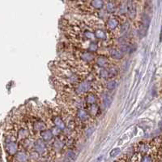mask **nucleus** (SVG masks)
I'll return each instance as SVG.
<instances>
[{
  "label": "nucleus",
  "instance_id": "nucleus-1",
  "mask_svg": "<svg viewBox=\"0 0 162 162\" xmlns=\"http://www.w3.org/2000/svg\"><path fill=\"white\" fill-rule=\"evenodd\" d=\"M92 88L91 82L89 81H82L78 84H76V87L74 88V92L76 96H80L84 94H87L90 91V89Z\"/></svg>",
  "mask_w": 162,
  "mask_h": 162
},
{
  "label": "nucleus",
  "instance_id": "nucleus-2",
  "mask_svg": "<svg viewBox=\"0 0 162 162\" xmlns=\"http://www.w3.org/2000/svg\"><path fill=\"white\" fill-rule=\"evenodd\" d=\"M76 119L78 120V122H80V123L88 122L91 118L88 111L85 110L83 108H77L76 112Z\"/></svg>",
  "mask_w": 162,
  "mask_h": 162
},
{
  "label": "nucleus",
  "instance_id": "nucleus-3",
  "mask_svg": "<svg viewBox=\"0 0 162 162\" xmlns=\"http://www.w3.org/2000/svg\"><path fill=\"white\" fill-rule=\"evenodd\" d=\"M18 144L15 141L6 142V144H5V151L10 156H14L18 152Z\"/></svg>",
  "mask_w": 162,
  "mask_h": 162
},
{
  "label": "nucleus",
  "instance_id": "nucleus-4",
  "mask_svg": "<svg viewBox=\"0 0 162 162\" xmlns=\"http://www.w3.org/2000/svg\"><path fill=\"white\" fill-rule=\"evenodd\" d=\"M51 120H52L53 123L55 126H57L58 128H60L63 131L65 129H66V123H65L64 120L62 119L60 115L58 114H54V115H52L51 116Z\"/></svg>",
  "mask_w": 162,
  "mask_h": 162
},
{
  "label": "nucleus",
  "instance_id": "nucleus-5",
  "mask_svg": "<svg viewBox=\"0 0 162 162\" xmlns=\"http://www.w3.org/2000/svg\"><path fill=\"white\" fill-rule=\"evenodd\" d=\"M15 136H16L17 140L23 141L25 139H27L29 136V130L26 126H21L15 133Z\"/></svg>",
  "mask_w": 162,
  "mask_h": 162
},
{
  "label": "nucleus",
  "instance_id": "nucleus-6",
  "mask_svg": "<svg viewBox=\"0 0 162 162\" xmlns=\"http://www.w3.org/2000/svg\"><path fill=\"white\" fill-rule=\"evenodd\" d=\"M33 148L35 152L38 154H43L46 150L45 141L43 139H37V141H35L33 144Z\"/></svg>",
  "mask_w": 162,
  "mask_h": 162
},
{
  "label": "nucleus",
  "instance_id": "nucleus-7",
  "mask_svg": "<svg viewBox=\"0 0 162 162\" xmlns=\"http://www.w3.org/2000/svg\"><path fill=\"white\" fill-rule=\"evenodd\" d=\"M80 58L81 60L84 63H90L94 60L96 57L95 55L92 54V52H89V51H85V52H82L80 53Z\"/></svg>",
  "mask_w": 162,
  "mask_h": 162
},
{
  "label": "nucleus",
  "instance_id": "nucleus-8",
  "mask_svg": "<svg viewBox=\"0 0 162 162\" xmlns=\"http://www.w3.org/2000/svg\"><path fill=\"white\" fill-rule=\"evenodd\" d=\"M96 64L100 68H106L110 65V58L105 55H99L96 58Z\"/></svg>",
  "mask_w": 162,
  "mask_h": 162
},
{
  "label": "nucleus",
  "instance_id": "nucleus-9",
  "mask_svg": "<svg viewBox=\"0 0 162 162\" xmlns=\"http://www.w3.org/2000/svg\"><path fill=\"white\" fill-rule=\"evenodd\" d=\"M118 25H119V21L115 17H110L108 19L107 22H106V28L108 30H115L118 27Z\"/></svg>",
  "mask_w": 162,
  "mask_h": 162
},
{
  "label": "nucleus",
  "instance_id": "nucleus-10",
  "mask_svg": "<svg viewBox=\"0 0 162 162\" xmlns=\"http://www.w3.org/2000/svg\"><path fill=\"white\" fill-rule=\"evenodd\" d=\"M95 37L98 40H101V41H107L108 40V35L107 33L102 28H99V29H96V30L94 32Z\"/></svg>",
  "mask_w": 162,
  "mask_h": 162
},
{
  "label": "nucleus",
  "instance_id": "nucleus-11",
  "mask_svg": "<svg viewBox=\"0 0 162 162\" xmlns=\"http://www.w3.org/2000/svg\"><path fill=\"white\" fill-rule=\"evenodd\" d=\"M33 129L35 131L37 132H41L43 130H46V123L44 122L43 121L41 120H37L33 123Z\"/></svg>",
  "mask_w": 162,
  "mask_h": 162
},
{
  "label": "nucleus",
  "instance_id": "nucleus-12",
  "mask_svg": "<svg viewBox=\"0 0 162 162\" xmlns=\"http://www.w3.org/2000/svg\"><path fill=\"white\" fill-rule=\"evenodd\" d=\"M41 137V139L45 141V142H49V141H51L54 138V134L51 130H45L40 133Z\"/></svg>",
  "mask_w": 162,
  "mask_h": 162
},
{
  "label": "nucleus",
  "instance_id": "nucleus-13",
  "mask_svg": "<svg viewBox=\"0 0 162 162\" xmlns=\"http://www.w3.org/2000/svg\"><path fill=\"white\" fill-rule=\"evenodd\" d=\"M84 100H85V102L88 104L92 105V104H97V95L93 94V93H92V92H89V93L86 94Z\"/></svg>",
  "mask_w": 162,
  "mask_h": 162
},
{
  "label": "nucleus",
  "instance_id": "nucleus-14",
  "mask_svg": "<svg viewBox=\"0 0 162 162\" xmlns=\"http://www.w3.org/2000/svg\"><path fill=\"white\" fill-rule=\"evenodd\" d=\"M127 13L131 18H135V15H136V9H135V4L131 0L127 3Z\"/></svg>",
  "mask_w": 162,
  "mask_h": 162
},
{
  "label": "nucleus",
  "instance_id": "nucleus-15",
  "mask_svg": "<svg viewBox=\"0 0 162 162\" xmlns=\"http://www.w3.org/2000/svg\"><path fill=\"white\" fill-rule=\"evenodd\" d=\"M87 111H88V113H89L91 117H95V116H97L98 115L100 108H99V106H98L97 104H95L90 105Z\"/></svg>",
  "mask_w": 162,
  "mask_h": 162
},
{
  "label": "nucleus",
  "instance_id": "nucleus-16",
  "mask_svg": "<svg viewBox=\"0 0 162 162\" xmlns=\"http://www.w3.org/2000/svg\"><path fill=\"white\" fill-rule=\"evenodd\" d=\"M110 57H112L113 59H116V60H120L122 58V55L123 53L120 49H117V48H112L110 50Z\"/></svg>",
  "mask_w": 162,
  "mask_h": 162
},
{
  "label": "nucleus",
  "instance_id": "nucleus-17",
  "mask_svg": "<svg viewBox=\"0 0 162 162\" xmlns=\"http://www.w3.org/2000/svg\"><path fill=\"white\" fill-rule=\"evenodd\" d=\"M90 5L94 9L101 10L104 7V1L103 0H91Z\"/></svg>",
  "mask_w": 162,
  "mask_h": 162
},
{
  "label": "nucleus",
  "instance_id": "nucleus-18",
  "mask_svg": "<svg viewBox=\"0 0 162 162\" xmlns=\"http://www.w3.org/2000/svg\"><path fill=\"white\" fill-rule=\"evenodd\" d=\"M15 159L18 162H26L28 160L27 154L25 153V152L20 151L15 154Z\"/></svg>",
  "mask_w": 162,
  "mask_h": 162
},
{
  "label": "nucleus",
  "instance_id": "nucleus-19",
  "mask_svg": "<svg viewBox=\"0 0 162 162\" xmlns=\"http://www.w3.org/2000/svg\"><path fill=\"white\" fill-rule=\"evenodd\" d=\"M53 149L56 151V152H59V151H61L63 147H64V143L62 142L60 139H56V140L54 141V143H53Z\"/></svg>",
  "mask_w": 162,
  "mask_h": 162
},
{
  "label": "nucleus",
  "instance_id": "nucleus-20",
  "mask_svg": "<svg viewBox=\"0 0 162 162\" xmlns=\"http://www.w3.org/2000/svg\"><path fill=\"white\" fill-rule=\"evenodd\" d=\"M111 102H112L111 95L109 94H105L103 95V99H102V106H104L105 108H107L110 107Z\"/></svg>",
  "mask_w": 162,
  "mask_h": 162
},
{
  "label": "nucleus",
  "instance_id": "nucleus-21",
  "mask_svg": "<svg viewBox=\"0 0 162 162\" xmlns=\"http://www.w3.org/2000/svg\"><path fill=\"white\" fill-rule=\"evenodd\" d=\"M117 86H118V82H117L116 80L110 79L105 83V87L109 91H113V90L116 88Z\"/></svg>",
  "mask_w": 162,
  "mask_h": 162
},
{
  "label": "nucleus",
  "instance_id": "nucleus-22",
  "mask_svg": "<svg viewBox=\"0 0 162 162\" xmlns=\"http://www.w3.org/2000/svg\"><path fill=\"white\" fill-rule=\"evenodd\" d=\"M83 35L84 36L85 38L89 40H92V41L96 38L94 32H93L92 30H90V29H84V30L83 31Z\"/></svg>",
  "mask_w": 162,
  "mask_h": 162
},
{
  "label": "nucleus",
  "instance_id": "nucleus-23",
  "mask_svg": "<svg viewBox=\"0 0 162 162\" xmlns=\"http://www.w3.org/2000/svg\"><path fill=\"white\" fill-rule=\"evenodd\" d=\"M99 76L101 78L103 79H106V78H110V74H109V69L106 68H101L100 71H99Z\"/></svg>",
  "mask_w": 162,
  "mask_h": 162
},
{
  "label": "nucleus",
  "instance_id": "nucleus-24",
  "mask_svg": "<svg viewBox=\"0 0 162 162\" xmlns=\"http://www.w3.org/2000/svg\"><path fill=\"white\" fill-rule=\"evenodd\" d=\"M129 29H130V23L129 22H124L122 26H121V28H120V34H122V35L126 34L128 32Z\"/></svg>",
  "mask_w": 162,
  "mask_h": 162
},
{
  "label": "nucleus",
  "instance_id": "nucleus-25",
  "mask_svg": "<svg viewBox=\"0 0 162 162\" xmlns=\"http://www.w3.org/2000/svg\"><path fill=\"white\" fill-rule=\"evenodd\" d=\"M98 49V43H95V42H92V43H90L87 46V51H89V52H97Z\"/></svg>",
  "mask_w": 162,
  "mask_h": 162
},
{
  "label": "nucleus",
  "instance_id": "nucleus-26",
  "mask_svg": "<svg viewBox=\"0 0 162 162\" xmlns=\"http://www.w3.org/2000/svg\"><path fill=\"white\" fill-rule=\"evenodd\" d=\"M105 9L108 13H113L115 11V5L112 2H108L105 5Z\"/></svg>",
  "mask_w": 162,
  "mask_h": 162
},
{
  "label": "nucleus",
  "instance_id": "nucleus-27",
  "mask_svg": "<svg viewBox=\"0 0 162 162\" xmlns=\"http://www.w3.org/2000/svg\"><path fill=\"white\" fill-rule=\"evenodd\" d=\"M108 69H109V74H110V78H112L113 77H116L118 70V68L115 66H110Z\"/></svg>",
  "mask_w": 162,
  "mask_h": 162
},
{
  "label": "nucleus",
  "instance_id": "nucleus-28",
  "mask_svg": "<svg viewBox=\"0 0 162 162\" xmlns=\"http://www.w3.org/2000/svg\"><path fill=\"white\" fill-rule=\"evenodd\" d=\"M50 130H52L53 134H54V136H58V135H61L62 131L61 129L58 128V127H57V126H55V125L54 126H53L52 128L50 129Z\"/></svg>",
  "mask_w": 162,
  "mask_h": 162
},
{
  "label": "nucleus",
  "instance_id": "nucleus-29",
  "mask_svg": "<svg viewBox=\"0 0 162 162\" xmlns=\"http://www.w3.org/2000/svg\"><path fill=\"white\" fill-rule=\"evenodd\" d=\"M120 153H121V150H120V148H114V149H113L110 152V156H111V157H114V156H118Z\"/></svg>",
  "mask_w": 162,
  "mask_h": 162
},
{
  "label": "nucleus",
  "instance_id": "nucleus-30",
  "mask_svg": "<svg viewBox=\"0 0 162 162\" xmlns=\"http://www.w3.org/2000/svg\"><path fill=\"white\" fill-rule=\"evenodd\" d=\"M76 153L74 152H72V151H68V152H67V154H66V157H68V158H69V159H70L71 161H74V160L76 159Z\"/></svg>",
  "mask_w": 162,
  "mask_h": 162
},
{
  "label": "nucleus",
  "instance_id": "nucleus-31",
  "mask_svg": "<svg viewBox=\"0 0 162 162\" xmlns=\"http://www.w3.org/2000/svg\"><path fill=\"white\" fill-rule=\"evenodd\" d=\"M159 127L161 129H162V122H161L159 123Z\"/></svg>",
  "mask_w": 162,
  "mask_h": 162
}]
</instances>
